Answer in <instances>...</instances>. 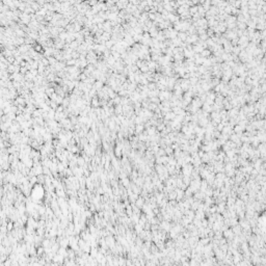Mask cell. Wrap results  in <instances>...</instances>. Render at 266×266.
<instances>
[{
	"label": "cell",
	"instance_id": "1",
	"mask_svg": "<svg viewBox=\"0 0 266 266\" xmlns=\"http://www.w3.org/2000/svg\"><path fill=\"white\" fill-rule=\"evenodd\" d=\"M31 196L34 199V201L41 200L44 196V188L41 185H35L32 189V192H31Z\"/></svg>",
	"mask_w": 266,
	"mask_h": 266
},
{
	"label": "cell",
	"instance_id": "2",
	"mask_svg": "<svg viewBox=\"0 0 266 266\" xmlns=\"http://www.w3.org/2000/svg\"><path fill=\"white\" fill-rule=\"evenodd\" d=\"M142 204H144V200H142V199H138V200L136 201V205L138 206V207L142 206Z\"/></svg>",
	"mask_w": 266,
	"mask_h": 266
},
{
	"label": "cell",
	"instance_id": "3",
	"mask_svg": "<svg viewBox=\"0 0 266 266\" xmlns=\"http://www.w3.org/2000/svg\"><path fill=\"white\" fill-rule=\"evenodd\" d=\"M194 184H196V182H191V185H194ZM199 185H201V183H200V184L198 183V184H196V186L199 187Z\"/></svg>",
	"mask_w": 266,
	"mask_h": 266
}]
</instances>
